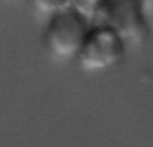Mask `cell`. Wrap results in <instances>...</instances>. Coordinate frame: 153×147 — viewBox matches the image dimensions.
Here are the masks:
<instances>
[{"label":"cell","instance_id":"6da1fadb","mask_svg":"<svg viewBox=\"0 0 153 147\" xmlns=\"http://www.w3.org/2000/svg\"><path fill=\"white\" fill-rule=\"evenodd\" d=\"M90 27L92 21L75 9L53 15L44 32V44L57 59H76Z\"/></svg>","mask_w":153,"mask_h":147},{"label":"cell","instance_id":"7a4b0ae2","mask_svg":"<svg viewBox=\"0 0 153 147\" xmlns=\"http://www.w3.org/2000/svg\"><path fill=\"white\" fill-rule=\"evenodd\" d=\"M92 24L110 27L126 44H141L149 35L146 11L140 0H104Z\"/></svg>","mask_w":153,"mask_h":147},{"label":"cell","instance_id":"3957f363","mask_svg":"<svg viewBox=\"0 0 153 147\" xmlns=\"http://www.w3.org/2000/svg\"><path fill=\"white\" fill-rule=\"evenodd\" d=\"M126 45L122 36L110 27L92 24L75 60L83 71L104 72L123 60Z\"/></svg>","mask_w":153,"mask_h":147},{"label":"cell","instance_id":"277c9868","mask_svg":"<svg viewBox=\"0 0 153 147\" xmlns=\"http://www.w3.org/2000/svg\"><path fill=\"white\" fill-rule=\"evenodd\" d=\"M30 3L35 11L47 15L48 18L74 9V0H30Z\"/></svg>","mask_w":153,"mask_h":147},{"label":"cell","instance_id":"5b68a950","mask_svg":"<svg viewBox=\"0 0 153 147\" xmlns=\"http://www.w3.org/2000/svg\"><path fill=\"white\" fill-rule=\"evenodd\" d=\"M104 3V0H74V9L84 15L89 21H93L99 6Z\"/></svg>","mask_w":153,"mask_h":147},{"label":"cell","instance_id":"8992f818","mask_svg":"<svg viewBox=\"0 0 153 147\" xmlns=\"http://www.w3.org/2000/svg\"><path fill=\"white\" fill-rule=\"evenodd\" d=\"M140 3L143 6V9L147 12H153V0H140Z\"/></svg>","mask_w":153,"mask_h":147}]
</instances>
